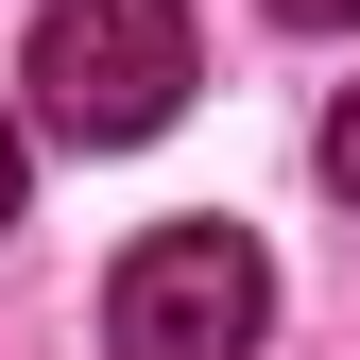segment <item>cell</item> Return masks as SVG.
<instances>
[{
  "label": "cell",
  "instance_id": "6da1fadb",
  "mask_svg": "<svg viewBox=\"0 0 360 360\" xmlns=\"http://www.w3.org/2000/svg\"><path fill=\"white\" fill-rule=\"evenodd\" d=\"M18 69H34V120H52L69 155H138V138H172L189 86H206L189 0H52Z\"/></svg>",
  "mask_w": 360,
  "mask_h": 360
},
{
  "label": "cell",
  "instance_id": "7a4b0ae2",
  "mask_svg": "<svg viewBox=\"0 0 360 360\" xmlns=\"http://www.w3.org/2000/svg\"><path fill=\"white\" fill-rule=\"evenodd\" d=\"M257 326H275V257H257L240 223H155L103 275V343L120 360H240Z\"/></svg>",
  "mask_w": 360,
  "mask_h": 360
},
{
  "label": "cell",
  "instance_id": "3957f363",
  "mask_svg": "<svg viewBox=\"0 0 360 360\" xmlns=\"http://www.w3.org/2000/svg\"><path fill=\"white\" fill-rule=\"evenodd\" d=\"M326 189L360 206V86H343V103H326Z\"/></svg>",
  "mask_w": 360,
  "mask_h": 360
},
{
  "label": "cell",
  "instance_id": "277c9868",
  "mask_svg": "<svg viewBox=\"0 0 360 360\" xmlns=\"http://www.w3.org/2000/svg\"><path fill=\"white\" fill-rule=\"evenodd\" d=\"M275 34H360V0H257Z\"/></svg>",
  "mask_w": 360,
  "mask_h": 360
},
{
  "label": "cell",
  "instance_id": "5b68a950",
  "mask_svg": "<svg viewBox=\"0 0 360 360\" xmlns=\"http://www.w3.org/2000/svg\"><path fill=\"white\" fill-rule=\"evenodd\" d=\"M0 223H18V120H0Z\"/></svg>",
  "mask_w": 360,
  "mask_h": 360
}]
</instances>
